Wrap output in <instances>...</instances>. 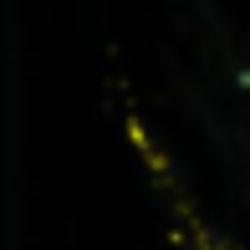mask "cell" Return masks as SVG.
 Segmentation results:
<instances>
[]
</instances>
